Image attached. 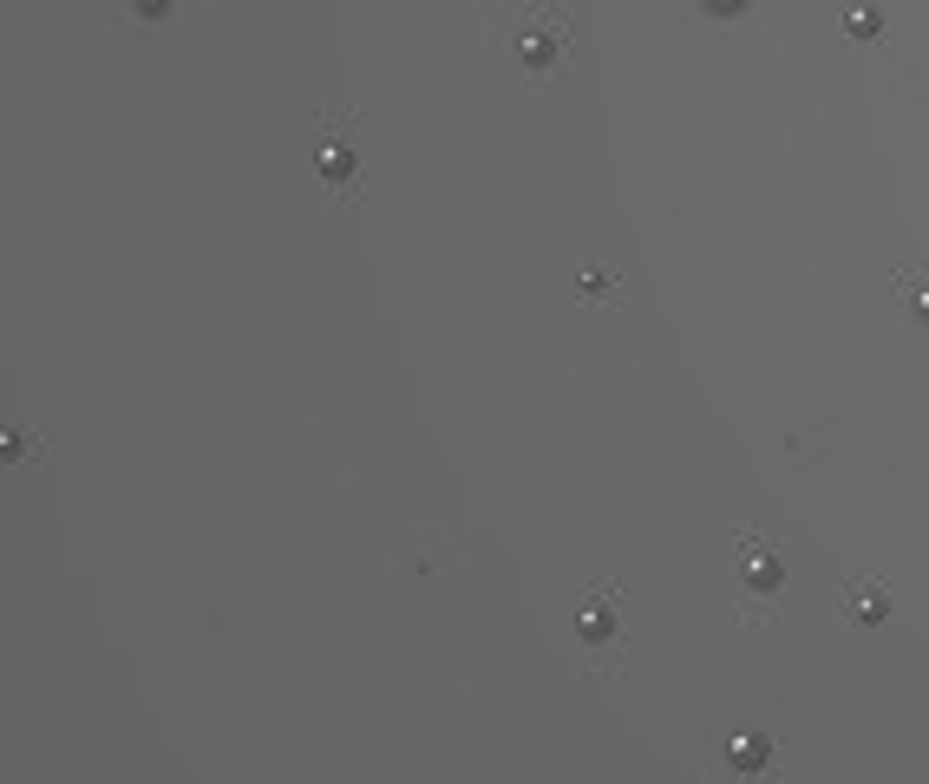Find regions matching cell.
I'll use <instances>...</instances> for the list:
<instances>
[{
	"label": "cell",
	"instance_id": "obj_2",
	"mask_svg": "<svg viewBox=\"0 0 929 784\" xmlns=\"http://www.w3.org/2000/svg\"><path fill=\"white\" fill-rule=\"evenodd\" d=\"M321 170H327V177H347V170H354V150H347V144H321Z\"/></svg>",
	"mask_w": 929,
	"mask_h": 784
},
{
	"label": "cell",
	"instance_id": "obj_3",
	"mask_svg": "<svg viewBox=\"0 0 929 784\" xmlns=\"http://www.w3.org/2000/svg\"><path fill=\"white\" fill-rule=\"evenodd\" d=\"M707 7H714V13H734V7H740V0H707Z\"/></svg>",
	"mask_w": 929,
	"mask_h": 784
},
{
	"label": "cell",
	"instance_id": "obj_1",
	"mask_svg": "<svg viewBox=\"0 0 929 784\" xmlns=\"http://www.w3.org/2000/svg\"><path fill=\"white\" fill-rule=\"evenodd\" d=\"M118 13H124V20H144V26H151V20H164V13H170V0H118Z\"/></svg>",
	"mask_w": 929,
	"mask_h": 784
}]
</instances>
